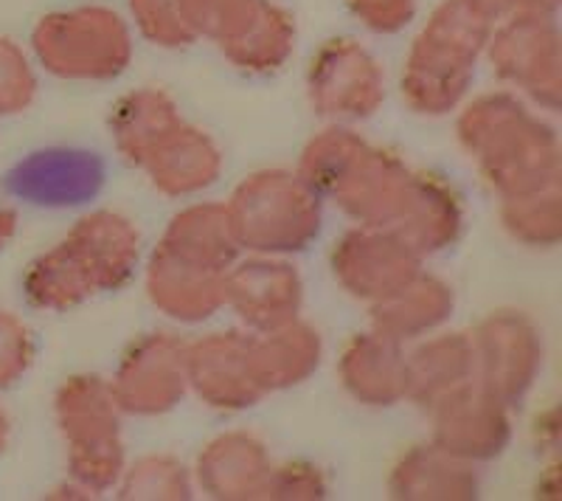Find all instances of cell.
Here are the masks:
<instances>
[{
	"mask_svg": "<svg viewBox=\"0 0 562 501\" xmlns=\"http://www.w3.org/2000/svg\"><path fill=\"white\" fill-rule=\"evenodd\" d=\"M14 360H18V335L9 319L0 315V380H7L14 372Z\"/></svg>",
	"mask_w": 562,
	"mask_h": 501,
	"instance_id": "obj_1",
	"label": "cell"
},
{
	"mask_svg": "<svg viewBox=\"0 0 562 501\" xmlns=\"http://www.w3.org/2000/svg\"><path fill=\"white\" fill-rule=\"evenodd\" d=\"M3 232H7V218H0V237H3Z\"/></svg>",
	"mask_w": 562,
	"mask_h": 501,
	"instance_id": "obj_2",
	"label": "cell"
}]
</instances>
